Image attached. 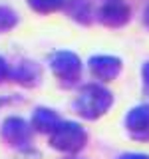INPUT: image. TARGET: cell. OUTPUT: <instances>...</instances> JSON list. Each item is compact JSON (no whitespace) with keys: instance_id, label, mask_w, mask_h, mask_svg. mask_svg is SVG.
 Returning a JSON list of instances; mask_svg holds the SVG:
<instances>
[{"instance_id":"6da1fadb","label":"cell","mask_w":149,"mask_h":159,"mask_svg":"<svg viewBox=\"0 0 149 159\" xmlns=\"http://www.w3.org/2000/svg\"><path fill=\"white\" fill-rule=\"evenodd\" d=\"M113 103V96L109 89H106L99 84H86L79 88L76 99H74V109L86 119H96L107 111Z\"/></svg>"},{"instance_id":"7a4b0ae2","label":"cell","mask_w":149,"mask_h":159,"mask_svg":"<svg viewBox=\"0 0 149 159\" xmlns=\"http://www.w3.org/2000/svg\"><path fill=\"white\" fill-rule=\"evenodd\" d=\"M88 141V135L84 131V127L76 121H62L56 125L52 133H50V143L54 149L64 153H76L79 151Z\"/></svg>"},{"instance_id":"3957f363","label":"cell","mask_w":149,"mask_h":159,"mask_svg":"<svg viewBox=\"0 0 149 159\" xmlns=\"http://www.w3.org/2000/svg\"><path fill=\"white\" fill-rule=\"evenodd\" d=\"M50 68L64 86H74L82 78V60L68 50L54 52L50 56Z\"/></svg>"},{"instance_id":"277c9868","label":"cell","mask_w":149,"mask_h":159,"mask_svg":"<svg viewBox=\"0 0 149 159\" xmlns=\"http://www.w3.org/2000/svg\"><path fill=\"white\" fill-rule=\"evenodd\" d=\"M0 135L4 141H8L14 147H26L32 139V125L26 123L22 117H6L2 121V129H0Z\"/></svg>"},{"instance_id":"5b68a950","label":"cell","mask_w":149,"mask_h":159,"mask_svg":"<svg viewBox=\"0 0 149 159\" xmlns=\"http://www.w3.org/2000/svg\"><path fill=\"white\" fill-rule=\"evenodd\" d=\"M125 127L137 141H149V103L135 106L125 116Z\"/></svg>"},{"instance_id":"8992f818","label":"cell","mask_w":149,"mask_h":159,"mask_svg":"<svg viewBox=\"0 0 149 159\" xmlns=\"http://www.w3.org/2000/svg\"><path fill=\"white\" fill-rule=\"evenodd\" d=\"M129 18H131V8L121 0H107L97 10V20L111 28H119L123 24H127Z\"/></svg>"},{"instance_id":"52a82bcc","label":"cell","mask_w":149,"mask_h":159,"mask_svg":"<svg viewBox=\"0 0 149 159\" xmlns=\"http://www.w3.org/2000/svg\"><path fill=\"white\" fill-rule=\"evenodd\" d=\"M89 72L97 82H113L121 72V60L115 56H93L89 60Z\"/></svg>"},{"instance_id":"ba28073f","label":"cell","mask_w":149,"mask_h":159,"mask_svg":"<svg viewBox=\"0 0 149 159\" xmlns=\"http://www.w3.org/2000/svg\"><path fill=\"white\" fill-rule=\"evenodd\" d=\"M40 78H42V70L36 62H30V60H22L14 68H10V80L22 86H36Z\"/></svg>"},{"instance_id":"9c48e42d","label":"cell","mask_w":149,"mask_h":159,"mask_svg":"<svg viewBox=\"0 0 149 159\" xmlns=\"http://www.w3.org/2000/svg\"><path fill=\"white\" fill-rule=\"evenodd\" d=\"M60 123V117L54 109H48V107H38L34 109L32 113V119H30V125L32 129H36L40 133H52L56 125Z\"/></svg>"},{"instance_id":"30bf717a","label":"cell","mask_w":149,"mask_h":159,"mask_svg":"<svg viewBox=\"0 0 149 159\" xmlns=\"http://www.w3.org/2000/svg\"><path fill=\"white\" fill-rule=\"evenodd\" d=\"M68 14L72 16L74 20L82 24H89L93 20V8L89 4V0H66V6Z\"/></svg>"},{"instance_id":"8fae6325","label":"cell","mask_w":149,"mask_h":159,"mask_svg":"<svg viewBox=\"0 0 149 159\" xmlns=\"http://www.w3.org/2000/svg\"><path fill=\"white\" fill-rule=\"evenodd\" d=\"M28 6L40 14H50L62 10L66 6V0H28Z\"/></svg>"},{"instance_id":"7c38bea8","label":"cell","mask_w":149,"mask_h":159,"mask_svg":"<svg viewBox=\"0 0 149 159\" xmlns=\"http://www.w3.org/2000/svg\"><path fill=\"white\" fill-rule=\"evenodd\" d=\"M18 24V14L8 6H0V32H8Z\"/></svg>"},{"instance_id":"4fadbf2b","label":"cell","mask_w":149,"mask_h":159,"mask_svg":"<svg viewBox=\"0 0 149 159\" xmlns=\"http://www.w3.org/2000/svg\"><path fill=\"white\" fill-rule=\"evenodd\" d=\"M6 80H10V66L6 60L0 56V84L6 82Z\"/></svg>"},{"instance_id":"5bb4252c","label":"cell","mask_w":149,"mask_h":159,"mask_svg":"<svg viewBox=\"0 0 149 159\" xmlns=\"http://www.w3.org/2000/svg\"><path fill=\"white\" fill-rule=\"evenodd\" d=\"M141 78H143V86H145V93H149V62L143 64V68H141Z\"/></svg>"},{"instance_id":"9a60e30c","label":"cell","mask_w":149,"mask_h":159,"mask_svg":"<svg viewBox=\"0 0 149 159\" xmlns=\"http://www.w3.org/2000/svg\"><path fill=\"white\" fill-rule=\"evenodd\" d=\"M117 159H149V153H135V151H131V153H121Z\"/></svg>"},{"instance_id":"2e32d148","label":"cell","mask_w":149,"mask_h":159,"mask_svg":"<svg viewBox=\"0 0 149 159\" xmlns=\"http://www.w3.org/2000/svg\"><path fill=\"white\" fill-rule=\"evenodd\" d=\"M141 22H143V26H145L149 30V4L145 6V10H143V16H141Z\"/></svg>"},{"instance_id":"e0dca14e","label":"cell","mask_w":149,"mask_h":159,"mask_svg":"<svg viewBox=\"0 0 149 159\" xmlns=\"http://www.w3.org/2000/svg\"><path fill=\"white\" fill-rule=\"evenodd\" d=\"M66 159H82V157H66Z\"/></svg>"}]
</instances>
